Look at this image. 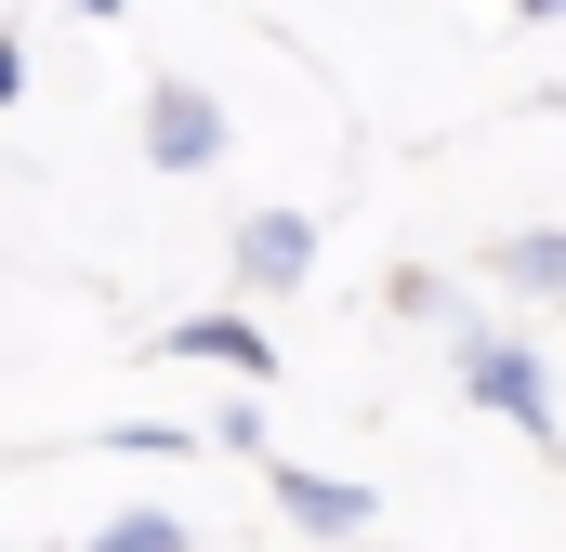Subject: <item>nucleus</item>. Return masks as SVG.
Instances as JSON below:
<instances>
[{"mask_svg": "<svg viewBox=\"0 0 566 552\" xmlns=\"http://www.w3.org/2000/svg\"><path fill=\"white\" fill-rule=\"evenodd\" d=\"M461 395H474L488 421H527V447L566 434V421H554V369H541L514 329H474V342H461Z\"/></svg>", "mask_w": 566, "mask_h": 552, "instance_id": "1", "label": "nucleus"}, {"mask_svg": "<svg viewBox=\"0 0 566 552\" xmlns=\"http://www.w3.org/2000/svg\"><path fill=\"white\" fill-rule=\"evenodd\" d=\"M224 106H211V79H185V66H158V79H145V158H158V171H211V158H224Z\"/></svg>", "mask_w": 566, "mask_h": 552, "instance_id": "2", "label": "nucleus"}, {"mask_svg": "<svg viewBox=\"0 0 566 552\" xmlns=\"http://www.w3.org/2000/svg\"><path fill=\"white\" fill-rule=\"evenodd\" d=\"M264 487H277V513H290V527H303V540H329V552H356V540H369V513H382L356 474H316V460H277Z\"/></svg>", "mask_w": 566, "mask_h": 552, "instance_id": "3", "label": "nucleus"}, {"mask_svg": "<svg viewBox=\"0 0 566 552\" xmlns=\"http://www.w3.org/2000/svg\"><path fill=\"white\" fill-rule=\"evenodd\" d=\"M303 276H316V211H251V224H238V289L290 302Z\"/></svg>", "mask_w": 566, "mask_h": 552, "instance_id": "4", "label": "nucleus"}, {"mask_svg": "<svg viewBox=\"0 0 566 552\" xmlns=\"http://www.w3.org/2000/svg\"><path fill=\"white\" fill-rule=\"evenodd\" d=\"M171 355H185V369H238V382H277V342H264L251 316H185V329H171Z\"/></svg>", "mask_w": 566, "mask_h": 552, "instance_id": "5", "label": "nucleus"}, {"mask_svg": "<svg viewBox=\"0 0 566 552\" xmlns=\"http://www.w3.org/2000/svg\"><path fill=\"white\" fill-rule=\"evenodd\" d=\"M488 276L514 289V302H566V224H527V237H501Z\"/></svg>", "mask_w": 566, "mask_h": 552, "instance_id": "6", "label": "nucleus"}, {"mask_svg": "<svg viewBox=\"0 0 566 552\" xmlns=\"http://www.w3.org/2000/svg\"><path fill=\"white\" fill-rule=\"evenodd\" d=\"M93 552H198V540H185V513H106Z\"/></svg>", "mask_w": 566, "mask_h": 552, "instance_id": "7", "label": "nucleus"}, {"mask_svg": "<svg viewBox=\"0 0 566 552\" xmlns=\"http://www.w3.org/2000/svg\"><path fill=\"white\" fill-rule=\"evenodd\" d=\"M396 316H434V329H474V316H461V289H448V276H396Z\"/></svg>", "mask_w": 566, "mask_h": 552, "instance_id": "8", "label": "nucleus"}, {"mask_svg": "<svg viewBox=\"0 0 566 552\" xmlns=\"http://www.w3.org/2000/svg\"><path fill=\"white\" fill-rule=\"evenodd\" d=\"M106 447H119V460H185L198 434H171V421H106Z\"/></svg>", "mask_w": 566, "mask_h": 552, "instance_id": "9", "label": "nucleus"}, {"mask_svg": "<svg viewBox=\"0 0 566 552\" xmlns=\"http://www.w3.org/2000/svg\"><path fill=\"white\" fill-rule=\"evenodd\" d=\"M80 13H93V26H106V13H133V0H80Z\"/></svg>", "mask_w": 566, "mask_h": 552, "instance_id": "10", "label": "nucleus"}, {"mask_svg": "<svg viewBox=\"0 0 566 552\" xmlns=\"http://www.w3.org/2000/svg\"><path fill=\"white\" fill-rule=\"evenodd\" d=\"M527 13H541V26H566V0H527Z\"/></svg>", "mask_w": 566, "mask_h": 552, "instance_id": "11", "label": "nucleus"}]
</instances>
